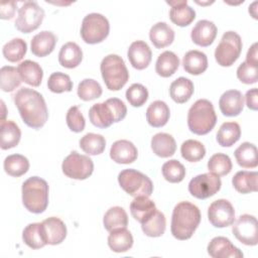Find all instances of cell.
I'll return each instance as SVG.
<instances>
[{
    "label": "cell",
    "instance_id": "cell-1",
    "mask_svg": "<svg viewBox=\"0 0 258 258\" xmlns=\"http://www.w3.org/2000/svg\"><path fill=\"white\" fill-rule=\"evenodd\" d=\"M13 100L21 119L28 127H43L48 119V111L40 93L30 88H21L13 96Z\"/></svg>",
    "mask_w": 258,
    "mask_h": 258
},
{
    "label": "cell",
    "instance_id": "cell-2",
    "mask_svg": "<svg viewBox=\"0 0 258 258\" xmlns=\"http://www.w3.org/2000/svg\"><path fill=\"white\" fill-rule=\"evenodd\" d=\"M201 223V212L199 208L186 201L179 202L172 211L170 231L177 240H188L191 238Z\"/></svg>",
    "mask_w": 258,
    "mask_h": 258
},
{
    "label": "cell",
    "instance_id": "cell-3",
    "mask_svg": "<svg viewBox=\"0 0 258 258\" xmlns=\"http://www.w3.org/2000/svg\"><path fill=\"white\" fill-rule=\"evenodd\" d=\"M48 184L43 178L39 176L27 178L21 187L23 206L30 213H43L48 205Z\"/></svg>",
    "mask_w": 258,
    "mask_h": 258
},
{
    "label": "cell",
    "instance_id": "cell-4",
    "mask_svg": "<svg viewBox=\"0 0 258 258\" xmlns=\"http://www.w3.org/2000/svg\"><path fill=\"white\" fill-rule=\"evenodd\" d=\"M217 115L212 102L207 99L196 101L187 113V126L197 135H206L215 127Z\"/></svg>",
    "mask_w": 258,
    "mask_h": 258
},
{
    "label": "cell",
    "instance_id": "cell-5",
    "mask_svg": "<svg viewBox=\"0 0 258 258\" xmlns=\"http://www.w3.org/2000/svg\"><path fill=\"white\" fill-rule=\"evenodd\" d=\"M103 81L110 91L121 90L129 80L126 64L118 54L106 55L100 64Z\"/></svg>",
    "mask_w": 258,
    "mask_h": 258
},
{
    "label": "cell",
    "instance_id": "cell-6",
    "mask_svg": "<svg viewBox=\"0 0 258 258\" xmlns=\"http://www.w3.org/2000/svg\"><path fill=\"white\" fill-rule=\"evenodd\" d=\"M118 182L125 192L131 197H150L153 192V183L144 173L128 168L118 174Z\"/></svg>",
    "mask_w": 258,
    "mask_h": 258
},
{
    "label": "cell",
    "instance_id": "cell-7",
    "mask_svg": "<svg viewBox=\"0 0 258 258\" xmlns=\"http://www.w3.org/2000/svg\"><path fill=\"white\" fill-rule=\"evenodd\" d=\"M110 31L108 19L100 13H90L82 21L81 36L86 43L96 44L107 38Z\"/></svg>",
    "mask_w": 258,
    "mask_h": 258
},
{
    "label": "cell",
    "instance_id": "cell-8",
    "mask_svg": "<svg viewBox=\"0 0 258 258\" xmlns=\"http://www.w3.org/2000/svg\"><path fill=\"white\" fill-rule=\"evenodd\" d=\"M242 46L241 36L237 32H225L215 49L216 61L221 67H231L239 58Z\"/></svg>",
    "mask_w": 258,
    "mask_h": 258
},
{
    "label": "cell",
    "instance_id": "cell-9",
    "mask_svg": "<svg viewBox=\"0 0 258 258\" xmlns=\"http://www.w3.org/2000/svg\"><path fill=\"white\" fill-rule=\"evenodd\" d=\"M61 169L64 175L70 178L83 180L92 175L94 171V162L88 156L72 151L62 161Z\"/></svg>",
    "mask_w": 258,
    "mask_h": 258
},
{
    "label": "cell",
    "instance_id": "cell-10",
    "mask_svg": "<svg viewBox=\"0 0 258 258\" xmlns=\"http://www.w3.org/2000/svg\"><path fill=\"white\" fill-rule=\"evenodd\" d=\"M43 18L44 11L37 2L27 1L18 10L15 27L22 33H30L40 26Z\"/></svg>",
    "mask_w": 258,
    "mask_h": 258
},
{
    "label": "cell",
    "instance_id": "cell-11",
    "mask_svg": "<svg viewBox=\"0 0 258 258\" xmlns=\"http://www.w3.org/2000/svg\"><path fill=\"white\" fill-rule=\"evenodd\" d=\"M221 185L222 181L220 176L212 172L202 173L190 179L188 191L192 197L199 200H206L216 195L220 190Z\"/></svg>",
    "mask_w": 258,
    "mask_h": 258
},
{
    "label": "cell",
    "instance_id": "cell-12",
    "mask_svg": "<svg viewBox=\"0 0 258 258\" xmlns=\"http://www.w3.org/2000/svg\"><path fill=\"white\" fill-rule=\"evenodd\" d=\"M232 232L237 240L247 246H255L258 243L257 219L253 215H241L235 222Z\"/></svg>",
    "mask_w": 258,
    "mask_h": 258
},
{
    "label": "cell",
    "instance_id": "cell-13",
    "mask_svg": "<svg viewBox=\"0 0 258 258\" xmlns=\"http://www.w3.org/2000/svg\"><path fill=\"white\" fill-rule=\"evenodd\" d=\"M208 219L216 228L229 227L235 221L234 207L225 199L214 201L208 209Z\"/></svg>",
    "mask_w": 258,
    "mask_h": 258
},
{
    "label": "cell",
    "instance_id": "cell-14",
    "mask_svg": "<svg viewBox=\"0 0 258 258\" xmlns=\"http://www.w3.org/2000/svg\"><path fill=\"white\" fill-rule=\"evenodd\" d=\"M208 254L213 258H241L243 253L232 242L222 236L213 238L208 244Z\"/></svg>",
    "mask_w": 258,
    "mask_h": 258
},
{
    "label": "cell",
    "instance_id": "cell-15",
    "mask_svg": "<svg viewBox=\"0 0 258 258\" xmlns=\"http://www.w3.org/2000/svg\"><path fill=\"white\" fill-rule=\"evenodd\" d=\"M127 57L134 69L141 71L149 66L152 58V51L145 41L136 40L130 44Z\"/></svg>",
    "mask_w": 258,
    "mask_h": 258
},
{
    "label": "cell",
    "instance_id": "cell-16",
    "mask_svg": "<svg viewBox=\"0 0 258 258\" xmlns=\"http://www.w3.org/2000/svg\"><path fill=\"white\" fill-rule=\"evenodd\" d=\"M41 229L46 245H58L67 237V226L56 217H50L42 221Z\"/></svg>",
    "mask_w": 258,
    "mask_h": 258
},
{
    "label": "cell",
    "instance_id": "cell-17",
    "mask_svg": "<svg viewBox=\"0 0 258 258\" xmlns=\"http://www.w3.org/2000/svg\"><path fill=\"white\" fill-rule=\"evenodd\" d=\"M217 26L213 21L202 19L196 23L190 32V38L197 45L206 47L211 45L217 36Z\"/></svg>",
    "mask_w": 258,
    "mask_h": 258
},
{
    "label": "cell",
    "instance_id": "cell-18",
    "mask_svg": "<svg viewBox=\"0 0 258 258\" xmlns=\"http://www.w3.org/2000/svg\"><path fill=\"white\" fill-rule=\"evenodd\" d=\"M138 150L129 140L121 139L115 141L110 148V157L119 164H129L137 159Z\"/></svg>",
    "mask_w": 258,
    "mask_h": 258
},
{
    "label": "cell",
    "instance_id": "cell-19",
    "mask_svg": "<svg viewBox=\"0 0 258 258\" xmlns=\"http://www.w3.org/2000/svg\"><path fill=\"white\" fill-rule=\"evenodd\" d=\"M219 107L224 116H238L244 108V97L238 90H228L220 97Z\"/></svg>",
    "mask_w": 258,
    "mask_h": 258
},
{
    "label": "cell",
    "instance_id": "cell-20",
    "mask_svg": "<svg viewBox=\"0 0 258 258\" xmlns=\"http://www.w3.org/2000/svg\"><path fill=\"white\" fill-rule=\"evenodd\" d=\"M171 6L169 10V18L172 23L177 26L184 27L189 25L196 18V11L188 6L187 1H167Z\"/></svg>",
    "mask_w": 258,
    "mask_h": 258
},
{
    "label": "cell",
    "instance_id": "cell-21",
    "mask_svg": "<svg viewBox=\"0 0 258 258\" xmlns=\"http://www.w3.org/2000/svg\"><path fill=\"white\" fill-rule=\"evenodd\" d=\"M89 118L91 123L98 128H108L116 123L115 115L107 101L94 104L89 110Z\"/></svg>",
    "mask_w": 258,
    "mask_h": 258
},
{
    "label": "cell",
    "instance_id": "cell-22",
    "mask_svg": "<svg viewBox=\"0 0 258 258\" xmlns=\"http://www.w3.org/2000/svg\"><path fill=\"white\" fill-rule=\"evenodd\" d=\"M56 36L47 30L40 31L35 34L30 42L31 52L38 57H43L50 54L56 44Z\"/></svg>",
    "mask_w": 258,
    "mask_h": 258
},
{
    "label": "cell",
    "instance_id": "cell-23",
    "mask_svg": "<svg viewBox=\"0 0 258 258\" xmlns=\"http://www.w3.org/2000/svg\"><path fill=\"white\" fill-rule=\"evenodd\" d=\"M170 117V110L163 101L156 100L152 102L146 110V120L148 124L154 128L164 126Z\"/></svg>",
    "mask_w": 258,
    "mask_h": 258
},
{
    "label": "cell",
    "instance_id": "cell-24",
    "mask_svg": "<svg viewBox=\"0 0 258 258\" xmlns=\"http://www.w3.org/2000/svg\"><path fill=\"white\" fill-rule=\"evenodd\" d=\"M183 70L194 76H199L208 69V57L203 51L188 50L182 58Z\"/></svg>",
    "mask_w": 258,
    "mask_h": 258
},
{
    "label": "cell",
    "instance_id": "cell-25",
    "mask_svg": "<svg viewBox=\"0 0 258 258\" xmlns=\"http://www.w3.org/2000/svg\"><path fill=\"white\" fill-rule=\"evenodd\" d=\"M18 74L22 82L32 87H38L43 78V71L41 67L33 60L26 59L21 61L17 67Z\"/></svg>",
    "mask_w": 258,
    "mask_h": 258
},
{
    "label": "cell",
    "instance_id": "cell-26",
    "mask_svg": "<svg viewBox=\"0 0 258 258\" xmlns=\"http://www.w3.org/2000/svg\"><path fill=\"white\" fill-rule=\"evenodd\" d=\"M151 149L154 154L161 158L170 157L175 153L176 142L170 134L159 132L151 139Z\"/></svg>",
    "mask_w": 258,
    "mask_h": 258
},
{
    "label": "cell",
    "instance_id": "cell-27",
    "mask_svg": "<svg viewBox=\"0 0 258 258\" xmlns=\"http://www.w3.org/2000/svg\"><path fill=\"white\" fill-rule=\"evenodd\" d=\"M149 38L156 48H163L173 42L174 31L167 23L157 22L150 28Z\"/></svg>",
    "mask_w": 258,
    "mask_h": 258
},
{
    "label": "cell",
    "instance_id": "cell-28",
    "mask_svg": "<svg viewBox=\"0 0 258 258\" xmlns=\"http://www.w3.org/2000/svg\"><path fill=\"white\" fill-rule=\"evenodd\" d=\"M83 59L82 48L73 41L64 43L58 52V62L67 69L77 68Z\"/></svg>",
    "mask_w": 258,
    "mask_h": 258
},
{
    "label": "cell",
    "instance_id": "cell-29",
    "mask_svg": "<svg viewBox=\"0 0 258 258\" xmlns=\"http://www.w3.org/2000/svg\"><path fill=\"white\" fill-rule=\"evenodd\" d=\"M195 91L194 83L184 77H179L174 80L169 87L170 98L177 104L187 102Z\"/></svg>",
    "mask_w": 258,
    "mask_h": 258
},
{
    "label": "cell",
    "instance_id": "cell-30",
    "mask_svg": "<svg viewBox=\"0 0 258 258\" xmlns=\"http://www.w3.org/2000/svg\"><path fill=\"white\" fill-rule=\"evenodd\" d=\"M108 246L113 252H126L133 246V236L126 228L111 231L108 236Z\"/></svg>",
    "mask_w": 258,
    "mask_h": 258
},
{
    "label": "cell",
    "instance_id": "cell-31",
    "mask_svg": "<svg viewBox=\"0 0 258 258\" xmlns=\"http://www.w3.org/2000/svg\"><path fill=\"white\" fill-rule=\"evenodd\" d=\"M156 210L154 202L149 197H136L130 204V213L140 224L145 222Z\"/></svg>",
    "mask_w": 258,
    "mask_h": 258
},
{
    "label": "cell",
    "instance_id": "cell-32",
    "mask_svg": "<svg viewBox=\"0 0 258 258\" xmlns=\"http://www.w3.org/2000/svg\"><path fill=\"white\" fill-rule=\"evenodd\" d=\"M258 173L256 171L241 170L238 171L232 178L234 188L240 194H249L257 191Z\"/></svg>",
    "mask_w": 258,
    "mask_h": 258
},
{
    "label": "cell",
    "instance_id": "cell-33",
    "mask_svg": "<svg viewBox=\"0 0 258 258\" xmlns=\"http://www.w3.org/2000/svg\"><path fill=\"white\" fill-rule=\"evenodd\" d=\"M178 67V56L170 50H165L162 53H160L157 57L155 63V72L157 73L158 76L162 78H168L177 71Z\"/></svg>",
    "mask_w": 258,
    "mask_h": 258
},
{
    "label": "cell",
    "instance_id": "cell-34",
    "mask_svg": "<svg viewBox=\"0 0 258 258\" xmlns=\"http://www.w3.org/2000/svg\"><path fill=\"white\" fill-rule=\"evenodd\" d=\"M237 163L243 168H254L258 165L257 147L253 143L243 142L234 152Z\"/></svg>",
    "mask_w": 258,
    "mask_h": 258
},
{
    "label": "cell",
    "instance_id": "cell-35",
    "mask_svg": "<svg viewBox=\"0 0 258 258\" xmlns=\"http://www.w3.org/2000/svg\"><path fill=\"white\" fill-rule=\"evenodd\" d=\"M21 138V131L18 125L11 121H1V149L6 150L18 145Z\"/></svg>",
    "mask_w": 258,
    "mask_h": 258
},
{
    "label": "cell",
    "instance_id": "cell-36",
    "mask_svg": "<svg viewBox=\"0 0 258 258\" xmlns=\"http://www.w3.org/2000/svg\"><path fill=\"white\" fill-rule=\"evenodd\" d=\"M241 137V128L237 122H225L217 132V142L223 147H231Z\"/></svg>",
    "mask_w": 258,
    "mask_h": 258
},
{
    "label": "cell",
    "instance_id": "cell-37",
    "mask_svg": "<svg viewBox=\"0 0 258 258\" xmlns=\"http://www.w3.org/2000/svg\"><path fill=\"white\" fill-rule=\"evenodd\" d=\"M103 224L108 232L126 228L128 225V216L126 211L121 207H112L104 215Z\"/></svg>",
    "mask_w": 258,
    "mask_h": 258
},
{
    "label": "cell",
    "instance_id": "cell-38",
    "mask_svg": "<svg viewBox=\"0 0 258 258\" xmlns=\"http://www.w3.org/2000/svg\"><path fill=\"white\" fill-rule=\"evenodd\" d=\"M166 228V219L163 213L156 210L145 222L141 224L143 233L152 238L160 237L164 234Z\"/></svg>",
    "mask_w": 258,
    "mask_h": 258
},
{
    "label": "cell",
    "instance_id": "cell-39",
    "mask_svg": "<svg viewBox=\"0 0 258 258\" xmlns=\"http://www.w3.org/2000/svg\"><path fill=\"white\" fill-rule=\"evenodd\" d=\"M22 240L29 248L34 250L44 247L46 243L43 237L41 223L28 224L22 232Z\"/></svg>",
    "mask_w": 258,
    "mask_h": 258
},
{
    "label": "cell",
    "instance_id": "cell-40",
    "mask_svg": "<svg viewBox=\"0 0 258 258\" xmlns=\"http://www.w3.org/2000/svg\"><path fill=\"white\" fill-rule=\"evenodd\" d=\"M81 149L89 155H99L104 152L106 139L101 134L87 133L80 139Z\"/></svg>",
    "mask_w": 258,
    "mask_h": 258
},
{
    "label": "cell",
    "instance_id": "cell-41",
    "mask_svg": "<svg viewBox=\"0 0 258 258\" xmlns=\"http://www.w3.org/2000/svg\"><path fill=\"white\" fill-rule=\"evenodd\" d=\"M5 172L14 177H19L25 174L29 169L28 159L21 154H11L4 159Z\"/></svg>",
    "mask_w": 258,
    "mask_h": 258
},
{
    "label": "cell",
    "instance_id": "cell-42",
    "mask_svg": "<svg viewBox=\"0 0 258 258\" xmlns=\"http://www.w3.org/2000/svg\"><path fill=\"white\" fill-rule=\"evenodd\" d=\"M27 51V44L22 38H13L3 45L2 53L5 59L10 62L21 60Z\"/></svg>",
    "mask_w": 258,
    "mask_h": 258
},
{
    "label": "cell",
    "instance_id": "cell-43",
    "mask_svg": "<svg viewBox=\"0 0 258 258\" xmlns=\"http://www.w3.org/2000/svg\"><path fill=\"white\" fill-rule=\"evenodd\" d=\"M180 153L182 158L186 161L197 162L205 157L206 148L202 142L194 139H188L182 142L180 146Z\"/></svg>",
    "mask_w": 258,
    "mask_h": 258
},
{
    "label": "cell",
    "instance_id": "cell-44",
    "mask_svg": "<svg viewBox=\"0 0 258 258\" xmlns=\"http://www.w3.org/2000/svg\"><path fill=\"white\" fill-rule=\"evenodd\" d=\"M232 161L229 155L225 153H215L208 161V169L210 172L218 175L224 176L231 172Z\"/></svg>",
    "mask_w": 258,
    "mask_h": 258
},
{
    "label": "cell",
    "instance_id": "cell-45",
    "mask_svg": "<svg viewBox=\"0 0 258 258\" xmlns=\"http://www.w3.org/2000/svg\"><path fill=\"white\" fill-rule=\"evenodd\" d=\"M1 90L3 92H12L18 88L22 82L17 69L11 66L2 67L0 70Z\"/></svg>",
    "mask_w": 258,
    "mask_h": 258
},
{
    "label": "cell",
    "instance_id": "cell-46",
    "mask_svg": "<svg viewBox=\"0 0 258 258\" xmlns=\"http://www.w3.org/2000/svg\"><path fill=\"white\" fill-rule=\"evenodd\" d=\"M161 171L164 179L171 183L180 182L185 176V168L177 159H170L164 162Z\"/></svg>",
    "mask_w": 258,
    "mask_h": 258
},
{
    "label": "cell",
    "instance_id": "cell-47",
    "mask_svg": "<svg viewBox=\"0 0 258 258\" xmlns=\"http://www.w3.org/2000/svg\"><path fill=\"white\" fill-rule=\"evenodd\" d=\"M78 96L83 101H92L101 97L103 90L101 85L93 79H85L78 86Z\"/></svg>",
    "mask_w": 258,
    "mask_h": 258
},
{
    "label": "cell",
    "instance_id": "cell-48",
    "mask_svg": "<svg viewBox=\"0 0 258 258\" xmlns=\"http://www.w3.org/2000/svg\"><path fill=\"white\" fill-rule=\"evenodd\" d=\"M47 88L50 92L56 94L71 92L73 90V82L69 75L61 72H55L49 76L47 80Z\"/></svg>",
    "mask_w": 258,
    "mask_h": 258
},
{
    "label": "cell",
    "instance_id": "cell-49",
    "mask_svg": "<svg viewBox=\"0 0 258 258\" xmlns=\"http://www.w3.org/2000/svg\"><path fill=\"white\" fill-rule=\"evenodd\" d=\"M126 99L133 107H141L148 99V91L141 84H133L126 91Z\"/></svg>",
    "mask_w": 258,
    "mask_h": 258
},
{
    "label": "cell",
    "instance_id": "cell-50",
    "mask_svg": "<svg viewBox=\"0 0 258 258\" xmlns=\"http://www.w3.org/2000/svg\"><path fill=\"white\" fill-rule=\"evenodd\" d=\"M237 78L244 84L251 85L258 81V63L243 61L237 69Z\"/></svg>",
    "mask_w": 258,
    "mask_h": 258
},
{
    "label": "cell",
    "instance_id": "cell-51",
    "mask_svg": "<svg viewBox=\"0 0 258 258\" xmlns=\"http://www.w3.org/2000/svg\"><path fill=\"white\" fill-rule=\"evenodd\" d=\"M66 120L68 127L73 132L80 133L85 129L86 121L78 106H73L68 110Z\"/></svg>",
    "mask_w": 258,
    "mask_h": 258
},
{
    "label": "cell",
    "instance_id": "cell-52",
    "mask_svg": "<svg viewBox=\"0 0 258 258\" xmlns=\"http://www.w3.org/2000/svg\"><path fill=\"white\" fill-rule=\"evenodd\" d=\"M106 101L112 108V111L115 115V121L116 122L122 121L126 117V114H127V107L124 104V102L118 98H110Z\"/></svg>",
    "mask_w": 258,
    "mask_h": 258
},
{
    "label": "cell",
    "instance_id": "cell-53",
    "mask_svg": "<svg viewBox=\"0 0 258 258\" xmlns=\"http://www.w3.org/2000/svg\"><path fill=\"white\" fill-rule=\"evenodd\" d=\"M16 2H2L0 4V18L1 19H11L16 11Z\"/></svg>",
    "mask_w": 258,
    "mask_h": 258
},
{
    "label": "cell",
    "instance_id": "cell-54",
    "mask_svg": "<svg viewBox=\"0 0 258 258\" xmlns=\"http://www.w3.org/2000/svg\"><path fill=\"white\" fill-rule=\"evenodd\" d=\"M246 105L249 109L256 111L258 109V90L257 88L250 89L246 92Z\"/></svg>",
    "mask_w": 258,
    "mask_h": 258
},
{
    "label": "cell",
    "instance_id": "cell-55",
    "mask_svg": "<svg viewBox=\"0 0 258 258\" xmlns=\"http://www.w3.org/2000/svg\"><path fill=\"white\" fill-rule=\"evenodd\" d=\"M258 53H257V42L253 43L251 47L247 51L246 55V61L252 62V63H258Z\"/></svg>",
    "mask_w": 258,
    "mask_h": 258
},
{
    "label": "cell",
    "instance_id": "cell-56",
    "mask_svg": "<svg viewBox=\"0 0 258 258\" xmlns=\"http://www.w3.org/2000/svg\"><path fill=\"white\" fill-rule=\"evenodd\" d=\"M256 6H257V2L255 1V2H253L250 6H249V13L252 15V17L253 18H255V19H257V8H256Z\"/></svg>",
    "mask_w": 258,
    "mask_h": 258
}]
</instances>
